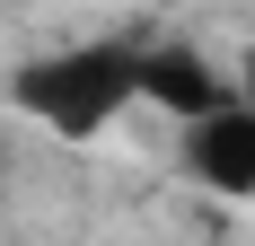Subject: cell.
Wrapping results in <instances>:
<instances>
[{"label": "cell", "mask_w": 255, "mask_h": 246, "mask_svg": "<svg viewBox=\"0 0 255 246\" xmlns=\"http://www.w3.org/2000/svg\"><path fill=\"white\" fill-rule=\"evenodd\" d=\"M220 97H229V79L211 71L194 44H141V106H167L176 123H194Z\"/></svg>", "instance_id": "3957f363"}, {"label": "cell", "mask_w": 255, "mask_h": 246, "mask_svg": "<svg viewBox=\"0 0 255 246\" xmlns=\"http://www.w3.org/2000/svg\"><path fill=\"white\" fill-rule=\"evenodd\" d=\"M9 97H18V115H35L44 132H62V141H97L115 115L141 106V44L88 35V44L35 53V62L9 79Z\"/></svg>", "instance_id": "6da1fadb"}, {"label": "cell", "mask_w": 255, "mask_h": 246, "mask_svg": "<svg viewBox=\"0 0 255 246\" xmlns=\"http://www.w3.org/2000/svg\"><path fill=\"white\" fill-rule=\"evenodd\" d=\"M238 88H247V97H255V53H247V79H238Z\"/></svg>", "instance_id": "277c9868"}, {"label": "cell", "mask_w": 255, "mask_h": 246, "mask_svg": "<svg viewBox=\"0 0 255 246\" xmlns=\"http://www.w3.org/2000/svg\"><path fill=\"white\" fill-rule=\"evenodd\" d=\"M0 176H9V149H0Z\"/></svg>", "instance_id": "5b68a950"}, {"label": "cell", "mask_w": 255, "mask_h": 246, "mask_svg": "<svg viewBox=\"0 0 255 246\" xmlns=\"http://www.w3.org/2000/svg\"><path fill=\"white\" fill-rule=\"evenodd\" d=\"M185 167L211 194H255V97L247 88H229L211 115L185 123Z\"/></svg>", "instance_id": "7a4b0ae2"}]
</instances>
